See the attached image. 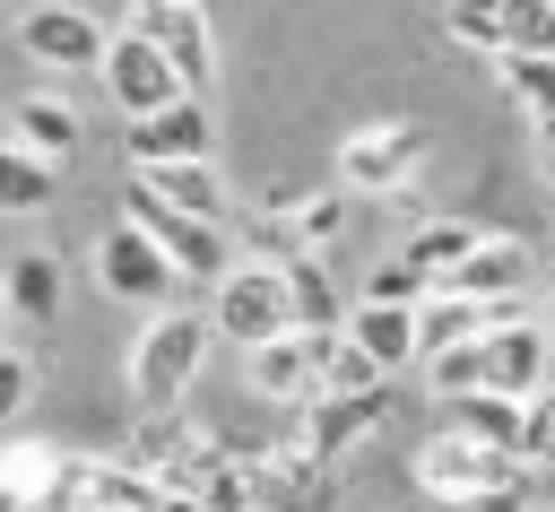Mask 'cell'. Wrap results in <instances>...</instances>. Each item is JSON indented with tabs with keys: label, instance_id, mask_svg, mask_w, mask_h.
I'll return each mask as SVG.
<instances>
[{
	"label": "cell",
	"instance_id": "obj_1",
	"mask_svg": "<svg viewBox=\"0 0 555 512\" xmlns=\"http://www.w3.org/2000/svg\"><path fill=\"white\" fill-rule=\"evenodd\" d=\"M208 347H217V330H208V312H156L147 330H139V347H130V399L156 417V408H182L191 399V382H199V364H208Z\"/></svg>",
	"mask_w": 555,
	"mask_h": 512
},
{
	"label": "cell",
	"instance_id": "obj_2",
	"mask_svg": "<svg viewBox=\"0 0 555 512\" xmlns=\"http://www.w3.org/2000/svg\"><path fill=\"white\" fill-rule=\"evenodd\" d=\"M121 217L165 252V269L182 278V286H217L225 269H234V243H225V226H208V217H182V208H165L139 174H130V191H121Z\"/></svg>",
	"mask_w": 555,
	"mask_h": 512
},
{
	"label": "cell",
	"instance_id": "obj_3",
	"mask_svg": "<svg viewBox=\"0 0 555 512\" xmlns=\"http://www.w3.org/2000/svg\"><path fill=\"white\" fill-rule=\"evenodd\" d=\"M425 156H434L425 121H364L338 148V191L347 200H408V182L425 174Z\"/></svg>",
	"mask_w": 555,
	"mask_h": 512
},
{
	"label": "cell",
	"instance_id": "obj_4",
	"mask_svg": "<svg viewBox=\"0 0 555 512\" xmlns=\"http://www.w3.org/2000/svg\"><path fill=\"white\" fill-rule=\"evenodd\" d=\"M208 330L234 338V347H260V338H286L295 312H286V278L269 260H234L217 286H208Z\"/></svg>",
	"mask_w": 555,
	"mask_h": 512
},
{
	"label": "cell",
	"instance_id": "obj_5",
	"mask_svg": "<svg viewBox=\"0 0 555 512\" xmlns=\"http://www.w3.org/2000/svg\"><path fill=\"white\" fill-rule=\"evenodd\" d=\"M139 43H156L165 52V69L199 95L208 78H217V35H208V9L199 0H130V17H121Z\"/></svg>",
	"mask_w": 555,
	"mask_h": 512
},
{
	"label": "cell",
	"instance_id": "obj_6",
	"mask_svg": "<svg viewBox=\"0 0 555 512\" xmlns=\"http://www.w3.org/2000/svg\"><path fill=\"white\" fill-rule=\"evenodd\" d=\"M95 78H104V95H113V113H121V121H139V113H165L173 95H191V87L165 69V52H156V43H139L130 26H104Z\"/></svg>",
	"mask_w": 555,
	"mask_h": 512
},
{
	"label": "cell",
	"instance_id": "obj_7",
	"mask_svg": "<svg viewBox=\"0 0 555 512\" xmlns=\"http://www.w3.org/2000/svg\"><path fill=\"white\" fill-rule=\"evenodd\" d=\"M95 286H104V295H121V304H139V312H165L182 278L165 269V252H156L130 217H113V226L95 234Z\"/></svg>",
	"mask_w": 555,
	"mask_h": 512
},
{
	"label": "cell",
	"instance_id": "obj_8",
	"mask_svg": "<svg viewBox=\"0 0 555 512\" xmlns=\"http://www.w3.org/2000/svg\"><path fill=\"white\" fill-rule=\"evenodd\" d=\"M546 382H555V338H546L538 321L503 312V321L477 338V391H494V399H529V391H546Z\"/></svg>",
	"mask_w": 555,
	"mask_h": 512
},
{
	"label": "cell",
	"instance_id": "obj_9",
	"mask_svg": "<svg viewBox=\"0 0 555 512\" xmlns=\"http://www.w3.org/2000/svg\"><path fill=\"white\" fill-rule=\"evenodd\" d=\"M408 469H416V486L451 512V503H468L477 486L512 477L520 460H512V451H494V443H477V434H451V425H442V434H425V443H416V460H408Z\"/></svg>",
	"mask_w": 555,
	"mask_h": 512
},
{
	"label": "cell",
	"instance_id": "obj_10",
	"mask_svg": "<svg viewBox=\"0 0 555 512\" xmlns=\"http://www.w3.org/2000/svg\"><path fill=\"white\" fill-rule=\"evenodd\" d=\"M17 52L43 61V69H95L104 17L78 9V0H35V9H17Z\"/></svg>",
	"mask_w": 555,
	"mask_h": 512
},
{
	"label": "cell",
	"instance_id": "obj_11",
	"mask_svg": "<svg viewBox=\"0 0 555 512\" xmlns=\"http://www.w3.org/2000/svg\"><path fill=\"white\" fill-rule=\"evenodd\" d=\"M121 148H130V174H147V165H182V156H217V121H208L199 95H173L165 113H139V121L121 130Z\"/></svg>",
	"mask_w": 555,
	"mask_h": 512
},
{
	"label": "cell",
	"instance_id": "obj_12",
	"mask_svg": "<svg viewBox=\"0 0 555 512\" xmlns=\"http://www.w3.org/2000/svg\"><path fill=\"white\" fill-rule=\"evenodd\" d=\"M338 338L390 382V373H408L416 364V304H373V295H347V321H338Z\"/></svg>",
	"mask_w": 555,
	"mask_h": 512
},
{
	"label": "cell",
	"instance_id": "obj_13",
	"mask_svg": "<svg viewBox=\"0 0 555 512\" xmlns=\"http://www.w3.org/2000/svg\"><path fill=\"white\" fill-rule=\"evenodd\" d=\"M321 347H330V330H286V338L243 347L251 356V399H278V408L312 399L321 391Z\"/></svg>",
	"mask_w": 555,
	"mask_h": 512
},
{
	"label": "cell",
	"instance_id": "obj_14",
	"mask_svg": "<svg viewBox=\"0 0 555 512\" xmlns=\"http://www.w3.org/2000/svg\"><path fill=\"white\" fill-rule=\"evenodd\" d=\"M442 286H451V295H477V304H520V286H529V243H520V234H477V243L442 269Z\"/></svg>",
	"mask_w": 555,
	"mask_h": 512
},
{
	"label": "cell",
	"instance_id": "obj_15",
	"mask_svg": "<svg viewBox=\"0 0 555 512\" xmlns=\"http://www.w3.org/2000/svg\"><path fill=\"white\" fill-rule=\"evenodd\" d=\"M0 121H9V148L43 156V165H69V156H78V139H87V121H78V104H69V95H17Z\"/></svg>",
	"mask_w": 555,
	"mask_h": 512
},
{
	"label": "cell",
	"instance_id": "obj_16",
	"mask_svg": "<svg viewBox=\"0 0 555 512\" xmlns=\"http://www.w3.org/2000/svg\"><path fill=\"white\" fill-rule=\"evenodd\" d=\"M503 312H520V304H477V295L425 286V295H416V356H434V347H460V338H486Z\"/></svg>",
	"mask_w": 555,
	"mask_h": 512
},
{
	"label": "cell",
	"instance_id": "obj_17",
	"mask_svg": "<svg viewBox=\"0 0 555 512\" xmlns=\"http://www.w3.org/2000/svg\"><path fill=\"white\" fill-rule=\"evenodd\" d=\"M295 191H269V200H251V208H225V243H234V260H295L304 243H295Z\"/></svg>",
	"mask_w": 555,
	"mask_h": 512
},
{
	"label": "cell",
	"instance_id": "obj_18",
	"mask_svg": "<svg viewBox=\"0 0 555 512\" xmlns=\"http://www.w3.org/2000/svg\"><path fill=\"white\" fill-rule=\"evenodd\" d=\"M0 312L26 321V330H52V321H61V260H52V252H17V260L0 269Z\"/></svg>",
	"mask_w": 555,
	"mask_h": 512
},
{
	"label": "cell",
	"instance_id": "obj_19",
	"mask_svg": "<svg viewBox=\"0 0 555 512\" xmlns=\"http://www.w3.org/2000/svg\"><path fill=\"white\" fill-rule=\"evenodd\" d=\"M139 182H147V191H156L165 208H182V217H208V226H225V208H234V200H225V182H217V156H182V165H147Z\"/></svg>",
	"mask_w": 555,
	"mask_h": 512
},
{
	"label": "cell",
	"instance_id": "obj_20",
	"mask_svg": "<svg viewBox=\"0 0 555 512\" xmlns=\"http://www.w3.org/2000/svg\"><path fill=\"white\" fill-rule=\"evenodd\" d=\"M278 278H286V312H295V330H338V321H347V295H338V278H330L321 252L278 260Z\"/></svg>",
	"mask_w": 555,
	"mask_h": 512
},
{
	"label": "cell",
	"instance_id": "obj_21",
	"mask_svg": "<svg viewBox=\"0 0 555 512\" xmlns=\"http://www.w3.org/2000/svg\"><path fill=\"white\" fill-rule=\"evenodd\" d=\"M442 425H451V434H477V443H494V451H512V460H520V399L451 391V399H442Z\"/></svg>",
	"mask_w": 555,
	"mask_h": 512
},
{
	"label": "cell",
	"instance_id": "obj_22",
	"mask_svg": "<svg viewBox=\"0 0 555 512\" xmlns=\"http://www.w3.org/2000/svg\"><path fill=\"white\" fill-rule=\"evenodd\" d=\"M52 200H61V165H43V156H26V148L0 139V217H35Z\"/></svg>",
	"mask_w": 555,
	"mask_h": 512
},
{
	"label": "cell",
	"instance_id": "obj_23",
	"mask_svg": "<svg viewBox=\"0 0 555 512\" xmlns=\"http://www.w3.org/2000/svg\"><path fill=\"white\" fill-rule=\"evenodd\" d=\"M477 234H486V226H468V217H425V226H416V234L399 243V260H416V269H425V278L442 286V269H451V260H460V252H468Z\"/></svg>",
	"mask_w": 555,
	"mask_h": 512
},
{
	"label": "cell",
	"instance_id": "obj_24",
	"mask_svg": "<svg viewBox=\"0 0 555 512\" xmlns=\"http://www.w3.org/2000/svg\"><path fill=\"white\" fill-rule=\"evenodd\" d=\"M494 78L520 95V113H529V121H546V113H555V52H494Z\"/></svg>",
	"mask_w": 555,
	"mask_h": 512
},
{
	"label": "cell",
	"instance_id": "obj_25",
	"mask_svg": "<svg viewBox=\"0 0 555 512\" xmlns=\"http://www.w3.org/2000/svg\"><path fill=\"white\" fill-rule=\"evenodd\" d=\"M286 217H295V243H304V252H330V243L347 234L356 200H347V191H295V208H286Z\"/></svg>",
	"mask_w": 555,
	"mask_h": 512
},
{
	"label": "cell",
	"instance_id": "obj_26",
	"mask_svg": "<svg viewBox=\"0 0 555 512\" xmlns=\"http://www.w3.org/2000/svg\"><path fill=\"white\" fill-rule=\"evenodd\" d=\"M520 469H555V382L520 399Z\"/></svg>",
	"mask_w": 555,
	"mask_h": 512
},
{
	"label": "cell",
	"instance_id": "obj_27",
	"mask_svg": "<svg viewBox=\"0 0 555 512\" xmlns=\"http://www.w3.org/2000/svg\"><path fill=\"white\" fill-rule=\"evenodd\" d=\"M416 364H425L434 399H451V391H477V338H460V347H434V356H416Z\"/></svg>",
	"mask_w": 555,
	"mask_h": 512
},
{
	"label": "cell",
	"instance_id": "obj_28",
	"mask_svg": "<svg viewBox=\"0 0 555 512\" xmlns=\"http://www.w3.org/2000/svg\"><path fill=\"white\" fill-rule=\"evenodd\" d=\"M35 356H17V347H0V425H26V408H35Z\"/></svg>",
	"mask_w": 555,
	"mask_h": 512
},
{
	"label": "cell",
	"instance_id": "obj_29",
	"mask_svg": "<svg viewBox=\"0 0 555 512\" xmlns=\"http://www.w3.org/2000/svg\"><path fill=\"white\" fill-rule=\"evenodd\" d=\"M538 503V469H512V477H494V486H477L468 503H451V512H529Z\"/></svg>",
	"mask_w": 555,
	"mask_h": 512
},
{
	"label": "cell",
	"instance_id": "obj_30",
	"mask_svg": "<svg viewBox=\"0 0 555 512\" xmlns=\"http://www.w3.org/2000/svg\"><path fill=\"white\" fill-rule=\"evenodd\" d=\"M425 286H434V278H425L416 260H399V252H390V260H382V269L364 278V295H373V304H416Z\"/></svg>",
	"mask_w": 555,
	"mask_h": 512
},
{
	"label": "cell",
	"instance_id": "obj_31",
	"mask_svg": "<svg viewBox=\"0 0 555 512\" xmlns=\"http://www.w3.org/2000/svg\"><path fill=\"white\" fill-rule=\"evenodd\" d=\"M538 174H546V191H555V139H538Z\"/></svg>",
	"mask_w": 555,
	"mask_h": 512
},
{
	"label": "cell",
	"instance_id": "obj_32",
	"mask_svg": "<svg viewBox=\"0 0 555 512\" xmlns=\"http://www.w3.org/2000/svg\"><path fill=\"white\" fill-rule=\"evenodd\" d=\"M538 330H546V338H555V286H546V304H538Z\"/></svg>",
	"mask_w": 555,
	"mask_h": 512
},
{
	"label": "cell",
	"instance_id": "obj_33",
	"mask_svg": "<svg viewBox=\"0 0 555 512\" xmlns=\"http://www.w3.org/2000/svg\"><path fill=\"white\" fill-rule=\"evenodd\" d=\"M0 512H26V503H17V486H0Z\"/></svg>",
	"mask_w": 555,
	"mask_h": 512
},
{
	"label": "cell",
	"instance_id": "obj_34",
	"mask_svg": "<svg viewBox=\"0 0 555 512\" xmlns=\"http://www.w3.org/2000/svg\"><path fill=\"white\" fill-rule=\"evenodd\" d=\"M538 139H555V113H546V121H538Z\"/></svg>",
	"mask_w": 555,
	"mask_h": 512
},
{
	"label": "cell",
	"instance_id": "obj_35",
	"mask_svg": "<svg viewBox=\"0 0 555 512\" xmlns=\"http://www.w3.org/2000/svg\"><path fill=\"white\" fill-rule=\"evenodd\" d=\"M0 347H9V312H0Z\"/></svg>",
	"mask_w": 555,
	"mask_h": 512
},
{
	"label": "cell",
	"instance_id": "obj_36",
	"mask_svg": "<svg viewBox=\"0 0 555 512\" xmlns=\"http://www.w3.org/2000/svg\"><path fill=\"white\" fill-rule=\"evenodd\" d=\"M0 139H9V121H0Z\"/></svg>",
	"mask_w": 555,
	"mask_h": 512
},
{
	"label": "cell",
	"instance_id": "obj_37",
	"mask_svg": "<svg viewBox=\"0 0 555 512\" xmlns=\"http://www.w3.org/2000/svg\"><path fill=\"white\" fill-rule=\"evenodd\" d=\"M529 512H538V503H529Z\"/></svg>",
	"mask_w": 555,
	"mask_h": 512
}]
</instances>
